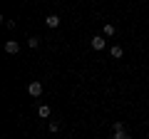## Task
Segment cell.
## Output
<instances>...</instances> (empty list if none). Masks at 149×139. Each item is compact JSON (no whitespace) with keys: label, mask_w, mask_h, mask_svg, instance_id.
Returning <instances> with one entry per match:
<instances>
[{"label":"cell","mask_w":149,"mask_h":139,"mask_svg":"<svg viewBox=\"0 0 149 139\" xmlns=\"http://www.w3.org/2000/svg\"><path fill=\"white\" fill-rule=\"evenodd\" d=\"M27 92H30V97H40L42 95V85H40V82H30V85H27Z\"/></svg>","instance_id":"cell-1"},{"label":"cell","mask_w":149,"mask_h":139,"mask_svg":"<svg viewBox=\"0 0 149 139\" xmlns=\"http://www.w3.org/2000/svg\"><path fill=\"white\" fill-rule=\"evenodd\" d=\"M5 52L8 55H17V52H20V45H17L15 40H8V42H5Z\"/></svg>","instance_id":"cell-2"},{"label":"cell","mask_w":149,"mask_h":139,"mask_svg":"<svg viewBox=\"0 0 149 139\" xmlns=\"http://www.w3.org/2000/svg\"><path fill=\"white\" fill-rule=\"evenodd\" d=\"M90 45H92V50H104L107 40H104V38H100V35H97V38H92V40H90Z\"/></svg>","instance_id":"cell-3"},{"label":"cell","mask_w":149,"mask_h":139,"mask_svg":"<svg viewBox=\"0 0 149 139\" xmlns=\"http://www.w3.org/2000/svg\"><path fill=\"white\" fill-rule=\"evenodd\" d=\"M109 55H112V60H119L124 55V50L119 47V45H112V50H109Z\"/></svg>","instance_id":"cell-4"},{"label":"cell","mask_w":149,"mask_h":139,"mask_svg":"<svg viewBox=\"0 0 149 139\" xmlns=\"http://www.w3.org/2000/svg\"><path fill=\"white\" fill-rule=\"evenodd\" d=\"M45 25H47V27H57L60 25V17L57 15H47V17H45Z\"/></svg>","instance_id":"cell-5"},{"label":"cell","mask_w":149,"mask_h":139,"mask_svg":"<svg viewBox=\"0 0 149 139\" xmlns=\"http://www.w3.org/2000/svg\"><path fill=\"white\" fill-rule=\"evenodd\" d=\"M112 35H114V25L107 22V25H104V38H112Z\"/></svg>","instance_id":"cell-6"},{"label":"cell","mask_w":149,"mask_h":139,"mask_svg":"<svg viewBox=\"0 0 149 139\" xmlns=\"http://www.w3.org/2000/svg\"><path fill=\"white\" fill-rule=\"evenodd\" d=\"M112 137H114V139H132L127 132H124V129H122V132H112Z\"/></svg>","instance_id":"cell-7"},{"label":"cell","mask_w":149,"mask_h":139,"mask_svg":"<svg viewBox=\"0 0 149 139\" xmlns=\"http://www.w3.org/2000/svg\"><path fill=\"white\" fill-rule=\"evenodd\" d=\"M37 114H40V117H50V107H47V104H42V107L37 109Z\"/></svg>","instance_id":"cell-8"},{"label":"cell","mask_w":149,"mask_h":139,"mask_svg":"<svg viewBox=\"0 0 149 139\" xmlns=\"http://www.w3.org/2000/svg\"><path fill=\"white\" fill-rule=\"evenodd\" d=\"M37 45H40V40H37V38H30V40H27V47H32V50H35Z\"/></svg>","instance_id":"cell-9"},{"label":"cell","mask_w":149,"mask_h":139,"mask_svg":"<svg viewBox=\"0 0 149 139\" xmlns=\"http://www.w3.org/2000/svg\"><path fill=\"white\" fill-rule=\"evenodd\" d=\"M57 129H60V122H55V119H52V122H50V132H57Z\"/></svg>","instance_id":"cell-10"},{"label":"cell","mask_w":149,"mask_h":139,"mask_svg":"<svg viewBox=\"0 0 149 139\" xmlns=\"http://www.w3.org/2000/svg\"><path fill=\"white\" fill-rule=\"evenodd\" d=\"M122 129H124L122 122H114V129H112V132H122Z\"/></svg>","instance_id":"cell-11"}]
</instances>
